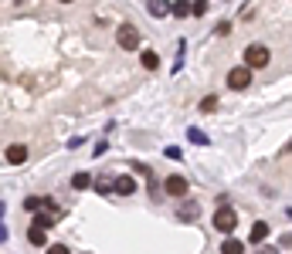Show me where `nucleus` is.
<instances>
[{"label": "nucleus", "mask_w": 292, "mask_h": 254, "mask_svg": "<svg viewBox=\"0 0 292 254\" xmlns=\"http://www.w3.org/2000/svg\"><path fill=\"white\" fill-rule=\"evenodd\" d=\"M116 45L126 48V51H136V48L143 45V37H139V31H136L133 24H119L116 27Z\"/></svg>", "instance_id": "nucleus-1"}, {"label": "nucleus", "mask_w": 292, "mask_h": 254, "mask_svg": "<svg viewBox=\"0 0 292 254\" xmlns=\"http://www.w3.org/2000/svg\"><path fill=\"white\" fill-rule=\"evenodd\" d=\"M269 48H265V45H251V48H248V51H245V65H248V71H251V68H265V65H269Z\"/></svg>", "instance_id": "nucleus-2"}, {"label": "nucleus", "mask_w": 292, "mask_h": 254, "mask_svg": "<svg viewBox=\"0 0 292 254\" xmlns=\"http://www.w3.org/2000/svg\"><path fill=\"white\" fill-rule=\"evenodd\" d=\"M235 224H238V214L231 207H221L217 214H214V227H217L221 234H231V231H235Z\"/></svg>", "instance_id": "nucleus-3"}, {"label": "nucleus", "mask_w": 292, "mask_h": 254, "mask_svg": "<svg viewBox=\"0 0 292 254\" xmlns=\"http://www.w3.org/2000/svg\"><path fill=\"white\" fill-rule=\"evenodd\" d=\"M228 85H231L235 92L248 89V85H251V71H248V68H231V75H228Z\"/></svg>", "instance_id": "nucleus-4"}, {"label": "nucleus", "mask_w": 292, "mask_h": 254, "mask_svg": "<svg viewBox=\"0 0 292 254\" xmlns=\"http://www.w3.org/2000/svg\"><path fill=\"white\" fill-rule=\"evenodd\" d=\"M163 190H167L170 197H187V190H191V183L184 177H167V183H163Z\"/></svg>", "instance_id": "nucleus-5"}, {"label": "nucleus", "mask_w": 292, "mask_h": 254, "mask_svg": "<svg viewBox=\"0 0 292 254\" xmlns=\"http://www.w3.org/2000/svg\"><path fill=\"white\" fill-rule=\"evenodd\" d=\"M113 190L119 193V197H133V193H136V180L133 177H116Z\"/></svg>", "instance_id": "nucleus-6"}, {"label": "nucleus", "mask_w": 292, "mask_h": 254, "mask_svg": "<svg viewBox=\"0 0 292 254\" xmlns=\"http://www.w3.org/2000/svg\"><path fill=\"white\" fill-rule=\"evenodd\" d=\"M146 11H150V17H167L170 0H146Z\"/></svg>", "instance_id": "nucleus-7"}, {"label": "nucleus", "mask_w": 292, "mask_h": 254, "mask_svg": "<svg viewBox=\"0 0 292 254\" xmlns=\"http://www.w3.org/2000/svg\"><path fill=\"white\" fill-rule=\"evenodd\" d=\"M24 159H27V146H7V163H14V166H21Z\"/></svg>", "instance_id": "nucleus-8"}, {"label": "nucleus", "mask_w": 292, "mask_h": 254, "mask_svg": "<svg viewBox=\"0 0 292 254\" xmlns=\"http://www.w3.org/2000/svg\"><path fill=\"white\" fill-rule=\"evenodd\" d=\"M55 221H58V217L51 214V210H38V214H34V224H31V227H41V231H45V227H51Z\"/></svg>", "instance_id": "nucleus-9"}, {"label": "nucleus", "mask_w": 292, "mask_h": 254, "mask_svg": "<svg viewBox=\"0 0 292 254\" xmlns=\"http://www.w3.org/2000/svg\"><path fill=\"white\" fill-rule=\"evenodd\" d=\"M170 14H173L177 21H184V17L191 14V0H173V4H170Z\"/></svg>", "instance_id": "nucleus-10"}, {"label": "nucleus", "mask_w": 292, "mask_h": 254, "mask_svg": "<svg viewBox=\"0 0 292 254\" xmlns=\"http://www.w3.org/2000/svg\"><path fill=\"white\" fill-rule=\"evenodd\" d=\"M265 237H269V224H265V221L251 224V244H262Z\"/></svg>", "instance_id": "nucleus-11"}, {"label": "nucleus", "mask_w": 292, "mask_h": 254, "mask_svg": "<svg viewBox=\"0 0 292 254\" xmlns=\"http://www.w3.org/2000/svg\"><path fill=\"white\" fill-rule=\"evenodd\" d=\"M221 254H245V244L235 241V237H225V244H221Z\"/></svg>", "instance_id": "nucleus-12"}, {"label": "nucleus", "mask_w": 292, "mask_h": 254, "mask_svg": "<svg viewBox=\"0 0 292 254\" xmlns=\"http://www.w3.org/2000/svg\"><path fill=\"white\" fill-rule=\"evenodd\" d=\"M27 241H31L34 247H45V244H48V234L41 231V227H31V231H27Z\"/></svg>", "instance_id": "nucleus-13"}, {"label": "nucleus", "mask_w": 292, "mask_h": 254, "mask_svg": "<svg viewBox=\"0 0 292 254\" xmlns=\"http://www.w3.org/2000/svg\"><path fill=\"white\" fill-rule=\"evenodd\" d=\"M71 187H75V190H89L92 177H89V173H75V177H71Z\"/></svg>", "instance_id": "nucleus-14"}, {"label": "nucleus", "mask_w": 292, "mask_h": 254, "mask_svg": "<svg viewBox=\"0 0 292 254\" xmlns=\"http://www.w3.org/2000/svg\"><path fill=\"white\" fill-rule=\"evenodd\" d=\"M187 139H191V143H197V146H207V133H201L197 125H194V129H187Z\"/></svg>", "instance_id": "nucleus-15"}, {"label": "nucleus", "mask_w": 292, "mask_h": 254, "mask_svg": "<svg viewBox=\"0 0 292 254\" xmlns=\"http://www.w3.org/2000/svg\"><path fill=\"white\" fill-rule=\"evenodd\" d=\"M143 68H160V58H157V51H143Z\"/></svg>", "instance_id": "nucleus-16"}, {"label": "nucleus", "mask_w": 292, "mask_h": 254, "mask_svg": "<svg viewBox=\"0 0 292 254\" xmlns=\"http://www.w3.org/2000/svg\"><path fill=\"white\" fill-rule=\"evenodd\" d=\"M191 14H194V17L207 14V0H191Z\"/></svg>", "instance_id": "nucleus-17"}, {"label": "nucleus", "mask_w": 292, "mask_h": 254, "mask_svg": "<svg viewBox=\"0 0 292 254\" xmlns=\"http://www.w3.org/2000/svg\"><path fill=\"white\" fill-rule=\"evenodd\" d=\"M24 210L38 214V210H41V197H27V200H24Z\"/></svg>", "instance_id": "nucleus-18"}, {"label": "nucleus", "mask_w": 292, "mask_h": 254, "mask_svg": "<svg viewBox=\"0 0 292 254\" xmlns=\"http://www.w3.org/2000/svg\"><path fill=\"white\" fill-rule=\"evenodd\" d=\"M201 109H204V112H214V109H217V99H214V95H207V99L201 102Z\"/></svg>", "instance_id": "nucleus-19"}, {"label": "nucleus", "mask_w": 292, "mask_h": 254, "mask_svg": "<svg viewBox=\"0 0 292 254\" xmlns=\"http://www.w3.org/2000/svg\"><path fill=\"white\" fill-rule=\"evenodd\" d=\"M163 153H167L170 159H184V153H180V146H167V149H163Z\"/></svg>", "instance_id": "nucleus-20"}, {"label": "nucleus", "mask_w": 292, "mask_h": 254, "mask_svg": "<svg viewBox=\"0 0 292 254\" xmlns=\"http://www.w3.org/2000/svg\"><path fill=\"white\" fill-rule=\"evenodd\" d=\"M48 254H68V247H65V244H51V247H48Z\"/></svg>", "instance_id": "nucleus-21"}, {"label": "nucleus", "mask_w": 292, "mask_h": 254, "mask_svg": "<svg viewBox=\"0 0 292 254\" xmlns=\"http://www.w3.org/2000/svg\"><path fill=\"white\" fill-rule=\"evenodd\" d=\"M105 149H109V146H105V139H102V143H95V153L92 156H105Z\"/></svg>", "instance_id": "nucleus-22"}, {"label": "nucleus", "mask_w": 292, "mask_h": 254, "mask_svg": "<svg viewBox=\"0 0 292 254\" xmlns=\"http://www.w3.org/2000/svg\"><path fill=\"white\" fill-rule=\"evenodd\" d=\"M259 254H279V247H262Z\"/></svg>", "instance_id": "nucleus-23"}, {"label": "nucleus", "mask_w": 292, "mask_h": 254, "mask_svg": "<svg viewBox=\"0 0 292 254\" xmlns=\"http://www.w3.org/2000/svg\"><path fill=\"white\" fill-rule=\"evenodd\" d=\"M0 241H7V227L4 224H0Z\"/></svg>", "instance_id": "nucleus-24"}, {"label": "nucleus", "mask_w": 292, "mask_h": 254, "mask_svg": "<svg viewBox=\"0 0 292 254\" xmlns=\"http://www.w3.org/2000/svg\"><path fill=\"white\" fill-rule=\"evenodd\" d=\"M0 217H4V203H0Z\"/></svg>", "instance_id": "nucleus-25"}, {"label": "nucleus", "mask_w": 292, "mask_h": 254, "mask_svg": "<svg viewBox=\"0 0 292 254\" xmlns=\"http://www.w3.org/2000/svg\"><path fill=\"white\" fill-rule=\"evenodd\" d=\"M61 4H71V0H61Z\"/></svg>", "instance_id": "nucleus-26"}]
</instances>
